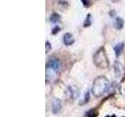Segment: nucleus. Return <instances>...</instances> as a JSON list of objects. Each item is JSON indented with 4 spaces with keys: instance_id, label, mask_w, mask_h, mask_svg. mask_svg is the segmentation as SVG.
<instances>
[{
    "instance_id": "nucleus-1",
    "label": "nucleus",
    "mask_w": 125,
    "mask_h": 117,
    "mask_svg": "<svg viewBox=\"0 0 125 117\" xmlns=\"http://www.w3.org/2000/svg\"><path fill=\"white\" fill-rule=\"evenodd\" d=\"M109 81L105 77H97L93 82L92 93L96 97H99L107 91L109 88Z\"/></svg>"
},
{
    "instance_id": "nucleus-2",
    "label": "nucleus",
    "mask_w": 125,
    "mask_h": 117,
    "mask_svg": "<svg viewBox=\"0 0 125 117\" xmlns=\"http://www.w3.org/2000/svg\"><path fill=\"white\" fill-rule=\"evenodd\" d=\"M93 60L95 64L99 66L100 68H107L109 66V61H108V58L106 56V54H105V49L103 48H101L97 52L95 53L93 56Z\"/></svg>"
},
{
    "instance_id": "nucleus-3",
    "label": "nucleus",
    "mask_w": 125,
    "mask_h": 117,
    "mask_svg": "<svg viewBox=\"0 0 125 117\" xmlns=\"http://www.w3.org/2000/svg\"><path fill=\"white\" fill-rule=\"evenodd\" d=\"M47 66L51 68V69H52L54 71L56 72V73L60 71V62H59V60L55 57H52V58H50L49 62H48V64H47Z\"/></svg>"
},
{
    "instance_id": "nucleus-4",
    "label": "nucleus",
    "mask_w": 125,
    "mask_h": 117,
    "mask_svg": "<svg viewBox=\"0 0 125 117\" xmlns=\"http://www.w3.org/2000/svg\"><path fill=\"white\" fill-rule=\"evenodd\" d=\"M61 101L57 98H53L52 101V110L54 113H58L61 109Z\"/></svg>"
},
{
    "instance_id": "nucleus-5",
    "label": "nucleus",
    "mask_w": 125,
    "mask_h": 117,
    "mask_svg": "<svg viewBox=\"0 0 125 117\" xmlns=\"http://www.w3.org/2000/svg\"><path fill=\"white\" fill-rule=\"evenodd\" d=\"M63 43L66 45H70L74 42V39L70 33H66L63 35Z\"/></svg>"
},
{
    "instance_id": "nucleus-6",
    "label": "nucleus",
    "mask_w": 125,
    "mask_h": 117,
    "mask_svg": "<svg viewBox=\"0 0 125 117\" xmlns=\"http://www.w3.org/2000/svg\"><path fill=\"white\" fill-rule=\"evenodd\" d=\"M123 72V67H122V65H121L120 62H115L114 63V73H115V75L116 77H119L121 76Z\"/></svg>"
},
{
    "instance_id": "nucleus-7",
    "label": "nucleus",
    "mask_w": 125,
    "mask_h": 117,
    "mask_svg": "<svg viewBox=\"0 0 125 117\" xmlns=\"http://www.w3.org/2000/svg\"><path fill=\"white\" fill-rule=\"evenodd\" d=\"M113 26L116 30H120L124 27V20L123 19L120 17H116L114 23H113Z\"/></svg>"
},
{
    "instance_id": "nucleus-8",
    "label": "nucleus",
    "mask_w": 125,
    "mask_h": 117,
    "mask_svg": "<svg viewBox=\"0 0 125 117\" xmlns=\"http://www.w3.org/2000/svg\"><path fill=\"white\" fill-rule=\"evenodd\" d=\"M69 91L70 95H71L72 98H76L79 95V91H78V89L75 87V86H70L68 88Z\"/></svg>"
},
{
    "instance_id": "nucleus-9",
    "label": "nucleus",
    "mask_w": 125,
    "mask_h": 117,
    "mask_svg": "<svg viewBox=\"0 0 125 117\" xmlns=\"http://www.w3.org/2000/svg\"><path fill=\"white\" fill-rule=\"evenodd\" d=\"M124 43H119V44H117L115 47H114V52L116 53V56H119L121 54V52H123V49H124Z\"/></svg>"
},
{
    "instance_id": "nucleus-10",
    "label": "nucleus",
    "mask_w": 125,
    "mask_h": 117,
    "mask_svg": "<svg viewBox=\"0 0 125 117\" xmlns=\"http://www.w3.org/2000/svg\"><path fill=\"white\" fill-rule=\"evenodd\" d=\"M60 20V15L56 13H54L49 17V21L52 23H57Z\"/></svg>"
},
{
    "instance_id": "nucleus-11",
    "label": "nucleus",
    "mask_w": 125,
    "mask_h": 117,
    "mask_svg": "<svg viewBox=\"0 0 125 117\" xmlns=\"http://www.w3.org/2000/svg\"><path fill=\"white\" fill-rule=\"evenodd\" d=\"M91 24H92V15L89 13L87 15V17H86V19H85L84 23V26L88 27Z\"/></svg>"
},
{
    "instance_id": "nucleus-12",
    "label": "nucleus",
    "mask_w": 125,
    "mask_h": 117,
    "mask_svg": "<svg viewBox=\"0 0 125 117\" xmlns=\"http://www.w3.org/2000/svg\"><path fill=\"white\" fill-rule=\"evenodd\" d=\"M58 5H59V6L61 7L62 10H66V8L68 7V3L66 2V1H60V2H58Z\"/></svg>"
},
{
    "instance_id": "nucleus-13",
    "label": "nucleus",
    "mask_w": 125,
    "mask_h": 117,
    "mask_svg": "<svg viewBox=\"0 0 125 117\" xmlns=\"http://www.w3.org/2000/svg\"><path fill=\"white\" fill-rule=\"evenodd\" d=\"M96 114L95 112V110H90L88 112L86 113V116L85 117H95Z\"/></svg>"
},
{
    "instance_id": "nucleus-14",
    "label": "nucleus",
    "mask_w": 125,
    "mask_h": 117,
    "mask_svg": "<svg viewBox=\"0 0 125 117\" xmlns=\"http://www.w3.org/2000/svg\"><path fill=\"white\" fill-rule=\"evenodd\" d=\"M81 1L82 3H83V5L84 6H86V7L89 6V5H90V1H89V0H81Z\"/></svg>"
},
{
    "instance_id": "nucleus-15",
    "label": "nucleus",
    "mask_w": 125,
    "mask_h": 117,
    "mask_svg": "<svg viewBox=\"0 0 125 117\" xmlns=\"http://www.w3.org/2000/svg\"><path fill=\"white\" fill-rule=\"evenodd\" d=\"M60 30V27H59L58 26H56V27H54V28H53V30H52V33L53 34H57Z\"/></svg>"
},
{
    "instance_id": "nucleus-16",
    "label": "nucleus",
    "mask_w": 125,
    "mask_h": 117,
    "mask_svg": "<svg viewBox=\"0 0 125 117\" xmlns=\"http://www.w3.org/2000/svg\"><path fill=\"white\" fill-rule=\"evenodd\" d=\"M89 100V92L88 91L87 93H86V95L84 96V103H87L88 101Z\"/></svg>"
},
{
    "instance_id": "nucleus-17",
    "label": "nucleus",
    "mask_w": 125,
    "mask_h": 117,
    "mask_svg": "<svg viewBox=\"0 0 125 117\" xmlns=\"http://www.w3.org/2000/svg\"><path fill=\"white\" fill-rule=\"evenodd\" d=\"M45 46H46V52H48L51 49V45H50V43H49V41H46V45H45Z\"/></svg>"
},
{
    "instance_id": "nucleus-18",
    "label": "nucleus",
    "mask_w": 125,
    "mask_h": 117,
    "mask_svg": "<svg viewBox=\"0 0 125 117\" xmlns=\"http://www.w3.org/2000/svg\"><path fill=\"white\" fill-rule=\"evenodd\" d=\"M111 2H119L120 0H110Z\"/></svg>"
},
{
    "instance_id": "nucleus-19",
    "label": "nucleus",
    "mask_w": 125,
    "mask_h": 117,
    "mask_svg": "<svg viewBox=\"0 0 125 117\" xmlns=\"http://www.w3.org/2000/svg\"><path fill=\"white\" fill-rule=\"evenodd\" d=\"M110 15H111V16H112V15H113V13H112V12H111V13H110ZM113 15H114V16H115V15H116V13H114V12H113Z\"/></svg>"
}]
</instances>
